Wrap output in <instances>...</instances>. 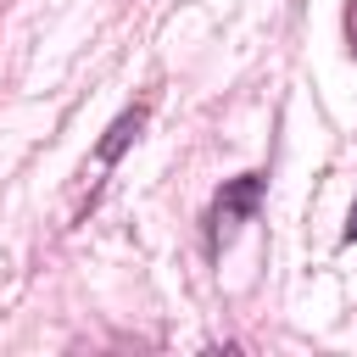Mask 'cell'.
<instances>
[{
  "label": "cell",
  "mask_w": 357,
  "mask_h": 357,
  "mask_svg": "<svg viewBox=\"0 0 357 357\" xmlns=\"http://www.w3.org/2000/svg\"><path fill=\"white\" fill-rule=\"evenodd\" d=\"M139 128H145V106H128V112L106 128V139H100V151H95V156H100V162H117V156L128 151V139H139Z\"/></svg>",
  "instance_id": "7a4b0ae2"
},
{
  "label": "cell",
  "mask_w": 357,
  "mask_h": 357,
  "mask_svg": "<svg viewBox=\"0 0 357 357\" xmlns=\"http://www.w3.org/2000/svg\"><path fill=\"white\" fill-rule=\"evenodd\" d=\"M346 33H351V56H357V6H351V17H346Z\"/></svg>",
  "instance_id": "3957f363"
},
{
  "label": "cell",
  "mask_w": 357,
  "mask_h": 357,
  "mask_svg": "<svg viewBox=\"0 0 357 357\" xmlns=\"http://www.w3.org/2000/svg\"><path fill=\"white\" fill-rule=\"evenodd\" d=\"M262 190H268V178H262V173L223 178V190H218V195H212V206H206V257H218V251L240 234V223H251V212H257Z\"/></svg>",
  "instance_id": "6da1fadb"
},
{
  "label": "cell",
  "mask_w": 357,
  "mask_h": 357,
  "mask_svg": "<svg viewBox=\"0 0 357 357\" xmlns=\"http://www.w3.org/2000/svg\"><path fill=\"white\" fill-rule=\"evenodd\" d=\"M346 240H357V206H351V218H346Z\"/></svg>",
  "instance_id": "277c9868"
}]
</instances>
